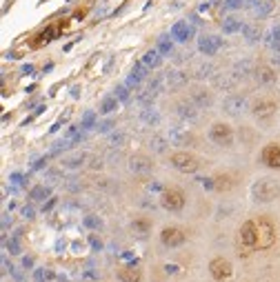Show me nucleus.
<instances>
[{"instance_id": "obj_1", "label": "nucleus", "mask_w": 280, "mask_h": 282, "mask_svg": "<svg viewBox=\"0 0 280 282\" xmlns=\"http://www.w3.org/2000/svg\"><path fill=\"white\" fill-rule=\"evenodd\" d=\"M251 196L258 202H271V200H276L280 196V184L276 180H271V178H260V180L253 182Z\"/></svg>"}, {"instance_id": "obj_2", "label": "nucleus", "mask_w": 280, "mask_h": 282, "mask_svg": "<svg viewBox=\"0 0 280 282\" xmlns=\"http://www.w3.org/2000/svg\"><path fill=\"white\" fill-rule=\"evenodd\" d=\"M256 233H258L256 249H269L273 242H276V227H273L271 218L258 216V220H256Z\"/></svg>"}, {"instance_id": "obj_3", "label": "nucleus", "mask_w": 280, "mask_h": 282, "mask_svg": "<svg viewBox=\"0 0 280 282\" xmlns=\"http://www.w3.org/2000/svg\"><path fill=\"white\" fill-rule=\"evenodd\" d=\"M169 165L180 173H196L200 169V160L191 151H176L169 156Z\"/></svg>"}, {"instance_id": "obj_4", "label": "nucleus", "mask_w": 280, "mask_h": 282, "mask_svg": "<svg viewBox=\"0 0 280 282\" xmlns=\"http://www.w3.org/2000/svg\"><path fill=\"white\" fill-rule=\"evenodd\" d=\"M160 207L167 209V211H171V213L183 211V207H185V193L180 191L178 187L163 189V191H160Z\"/></svg>"}, {"instance_id": "obj_5", "label": "nucleus", "mask_w": 280, "mask_h": 282, "mask_svg": "<svg viewBox=\"0 0 280 282\" xmlns=\"http://www.w3.org/2000/svg\"><path fill=\"white\" fill-rule=\"evenodd\" d=\"M209 140L218 147H231L233 145V129L227 122H214L209 127Z\"/></svg>"}, {"instance_id": "obj_6", "label": "nucleus", "mask_w": 280, "mask_h": 282, "mask_svg": "<svg viewBox=\"0 0 280 282\" xmlns=\"http://www.w3.org/2000/svg\"><path fill=\"white\" fill-rule=\"evenodd\" d=\"M276 111H278V105H276V100L273 98H258L256 102H253V107H251V114L256 120H264V122H269L273 116H276Z\"/></svg>"}, {"instance_id": "obj_7", "label": "nucleus", "mask_w": 280, "mask_h": 282, "mask_svg": "<svg viewBox=\"0 0 280 282\" xmlns=\"http://www.w3.org/2000/svg\"><path fill=\"white\" fill-rule=\"evenodd\" d=\"M185 240H187V235H185L183 229H178V227H165L163 231H160V242H163V247H167V249L183 247Z\"/></svg>"}, {"instance_id": "obj_8", "label": "nucleus", "mask_w": 280, "mask_h": 282, "mask_svg": "<svg viewBox=\"0 0 280 282\" xmlns=\"http://www.w3.org/2000/svg\"><path fill=\"white\" fill-rule=\"evenodd\" d=\"M209 273H211V278L218 280V282L229 280L231 273H233V266H231L229 260H225V258H214L209 262Z\"/></svg>"}, {"instance_id": "obj_9", "label": "nucleus", "mask_w": 280, "mask_h": 282, "mask_svg": "<svg viewBox=\"0 0 280 282\" xmlns=\"http://www.w3.org/2000/svg\"><path fill=\"white\" fill-rule=\"evenodd\" d=\"M176 114H178V118H180L183 122L191 125V122H198L200 109H198V107H196L191 100H180L178 105H176Z\"/></svg>"}, {"instance_id": "obj_10", "label": "nucleus", "mask_w": 280, "mask_h": 282, "mask_svg": "<svg viewBox=\"0 0 280 282\" xmlns=\"http://www.w3.org/2000/svg\"><path fill=\"white\" fill-rule=\"evenodd\" d=\"M167 138H169V142H171V145H176V147L194 145V133H191L189 129H187V127H180V125L169 127Z\"/></svg>"}, {"instance_id": "obj_11", "label": "nucleus", "mask_w": 280, "mask_h": 282, "mask_svg": "<svg viewBox=\"0 0 280 282\" xmlns=\"http://www.w3.org/2000/svg\"><path fill=\"white\" fill-rule=\"evenodd\" d=\"M129 171L136 173V176H145V173L154 171V162L149 156L145 153H136V156L129 158Z\"/></svg>"}, {"instance_id": "obj_12", "label": "nucleus", "mask_w": 280, "mask_h": 282, "mask_svg": "<svg viewBox=\"0 0 280 282\" xmlns=\"http://www.w3.org/2000/svg\"><path fill=\"white\" fill-rule=\"evenodd\" d=\"M189 100L194 102L198 109H209L211 105H214V98H211V94L205 89V87H200V85H196V87H191V91H189Z\"/></svg>"}, {"instance_id": "obj_13", "label": "nucleus", "mask_w": 280, "mask_h": 282, "mask_svg": "<svg viewBox=\"0 0 280 282\" xmlns=\"http://www.w3.org/2000/svg\"><path fill=\"white\" fill-rule=\"evenodd\" d=\"M256 242H258V233H256V220H249L240 227V244L249 249H256Z\"/></svg>"}, {"instance_id": "obj_14", "label": "nucleus", "mask_w": 280, "mask_h": 282, "mask_svg": "<svg viewBox=\"0 0 280 282\" xmlns=\"http://www.w3.org/2000/svg\"><path fill=\"white\" fill-rule=\"evenodd\" d=\"M247 109V98L245 96H229V98L222 100V111L229 116H240Z\"/></svg>"}, {"instance_id": "obj_15", "label": "nucleus", "mask_w": 280, "mask_h": 282, "mask_svg": "<svg viewBox=\"0 0 280 282\" xmlns=\"http://www.w3.org/2000/svg\"><path fill=\"white\" fill-rule=\"evenodd\" d=\"M196 34L194 25L191 23H185V20H178V23L171 27V38L178 40V43H187V40H191Z\"/></svg>"}, {"instance_id": "obj_16", "label": "nucleus", "mask_w": 280, "mask_h": 282, "mask_svg": "<svg viewBox=\"0 0 280 282\" xmlns=\"http://www.w3.org/2000/svg\"><path fill=\"white\" fill-rule=\"evenodd\" d=\"M187 83H189V78H187V74L180 69H169L167 74H165V85H167L171 91L183 89V87H187Z\"/></svg>"}, {"instance_id": "obj_17", "label": "nucleus", "mask_w": 280, "mask_h": 282, "mask_svg": "<svg viewBox=\"0 0 280 282\" xmlns=\"http://www.w3.org/2000/svg\"><path fill=\"white\" fill-rule=\"evenodd\" d=\"M220 47H222V40L216 38V36H200L198 38V49L205 56H216L220 51Z\"/></svg>"}, {"instance_id": "obj_18", "label": "nucleus", "mask_w": 280, "mask_h": 282, "mask_svg": "<svg viewBox=\"0 0 280 282\" xmlns=\"http://www.w3.org/2000/svg\"><path fill=\"white\" fill-rule=\"evenodd\" d=\"M260 160L269 169H280V145H267L260 153Z\"/></svg>"}, {"instance_id": "obj_19", "label": "nucleus", "mask_w": 280, "mask_h": 282, "mask_svg": "<svg viewBox=\"0 0 280 282\" xmlns=\"http://www.w3.org/2000/svg\"><path fill=\"white\" fill-rule=\"evenodd\" d=\"M253 76H256V80L260 85H273L278 80L276 69H273V67H269V65H258L256 71H253Z\"/></svg>"}, {"instance_id": "obj_20", "label": "nucleus", "mask_w": 280, "mask_h": 282, "mask_svg": "<svg viewBox=\"0 0 280 282\" xmlns=\"http://www.w3.org/2000/svg\"><path fill=\"white\" fill-rule=\"evenodd\" d=\"M89 158H91V153H87V151H76V153H71V156H65V158H62V167H65V169H71V171H76V169H80L87 160H89Z\"/></svg>"}, {"instance_id": "obj_21", "label": "nucleus", "mask_w": 280, "mask_h": 282, "mask_svg": "<svg viewBox=\"0 0 280 282\" xmlns=\"http://www.w3.org/2000/svg\"><path fill=\"white\" fill-rule=\"evenodd\" d=\"M253 71H256V65H253L249 58H242V60H236V63H233L231 74L236 76V78L245 80V78H249V76L253 74Z\"/></svg>"}, {"instance_id": "obj_22", "label": "nucleus", "mask_w": 280, "mask_h": 282, "mask_svg": "<svg viewBox=\"0 0 280 282\" xmlns=\"http://www.w3.org/2000/svg\"><path fill=\"white\" fill-rule=\"evenodd\" d=\"M118 280L120 282H140L143 280V271L136 264H127L118 271Z\"/></svg>"}, {"instance_id": "obj_23", "label": "nucleus", "mask_w": 280, "mask_h": 282, "mask_svg": "<svg viewBox=\"0 0 280 282\" xmlns=\"http://www.w3.org/2000/svg\"><path fill=\"white\" fill-rule=\"evenodd\" d=\"M236 187V180H233L231 173H218V176H214V189L220 193L225 191H231V189Z\"/></svg>"}, {"instance_id": "obj_24", "label": "nucleus", "mask_w": 280, "mask_h": 282, "mask_svg": "<svg viewBox=\"0 0 280 282\" xmlns=\"http://www.w3.org/2000/svg\"><path fill=\"white\" fill-rule=\"evenodd\" d=\"M140 122L145 127H156L160 122V111L154 109V107H143L140 109Z\"/></svg>"}, {"instance_id": "obj_25", "label": "nucleus", "mask_w": 280, "mask_h": 282, "mask_svg": "<svg viewBox=\"0 0 280 282\" xmlns=\"http://www.w3.org/2000/svg\"><path fill=\"white\" fill-rule=\"evenodd\" d=\"M236 83H238V78L233 74H216L214 76V85L222 91H231L233 87H236Z\"/></svg>"}, {"instance_id": "obj_26", "label": "nucleus", "mask_w": 280, "mask_h": 282, "mask_svg": "<svg viewBox=\"0 0 280 282\" xmlns=\"http://www.w3.org/2000/svg\"><path fill=\"white\" fill-rule=\"evenodd\" d=\"M58 273L54 269H34V282H56Z\"/></svg>"}, {"instance_id": "obj_27", "label": "nucleus", "mask_w": 280, "mask_h": 282, "mask_svg": "<svg viewBox=\"0 0 280 282\" xmlns=\"http://www.w3.org/2000/svg\"><path fill=\"white\" fill-rule=\"evenodd\" d=\"M49 196H51V189L45 187V184H36L29 191V198L36 200V202H45V198H49Z\"/></svg>"}, {"instance_id": "obj_28", "label": "nucleus", "mask_w": 280, "mask_h": 282, "mask_svg": "<svg viewBox=\"0 0 280 282\" xmlns=\"http://www.w3.org/2000/svg\"><path fill=\"white\" fill-rule=\"evenodd\" d=\"M160 60H163V54H160L158 49H149V51H145V56H143V63L149 67V69H156V67L160 65Z\"/></svg>"}, {"instance_id": "obj_29", "label": "nucleus", "mask_w": 280, "mask_h": 282, "mask_svg": "<svg viewBox=\"0 0 280 282\" xmlns=\"http://www.w3.org/2000/svg\"><path fill=\"white\" fill-rule=\"evenodd\" d=\"M242 36L247 38L249 45L260 43V29H258L256 25H245V29H242Z\"/></svg>"}, {"instance_id": "obj_30", "label": "nucleus", "mask_w": 280, "mask_h": 282, "mask_svg": "<svg viewBox=\"0 0 280 282\" xmlns=\"http://www.w3.org/2000/svg\"><path fill=\"white\" fill-rule=\"evenodd\" d=\"M242 29H245V25H242L240 20H236V18L222 20V32L225 34H238V32H242Z\"/></svg>"}, {"instance_id": "obj_31", "label": "nucleus", "mask_w": 280, "mask_h": 282, "mask_svg": "<svg viewBox=\"0 0 280 282\" xmlns=\"http://www.w3.org/2000/svg\"><path fill=\"white\" fill-rule=\"evenodd\" d=\"M129 142V133L127 131H116L111 133V138H109V147L111 149H116V147H124Z\"/></svg>"}, {"instance_id": "obj_32", "label": "nucleus", "mask_w": 280, "mask_h": 282, "mask_svg": "<svg viewBox=\"0 0 280 282\" xmlns=\"http://www.w3.org/2000/svg\"><path fill=\"white\" fill-rule=\"evenodd\" d=\"M149 147H152V151L156 153H165L169 147V138H163V136H154L152 142H149Z\"/></svg>"}, {"instance_id": "obj_33", "label": "nucleus", "mask_w": 280, "mask_h": 282, "mask_svg": "<svg viewBox=\"0 0 280 282\" xmlns=\"http://www.w3.org/2000/svg\"><path fill=\"white\" fill-rule=\"evenodd\" d=\"M131 229L136 233H143V235L149 233V229H152V220H149V218H136L131 222Z\"/></svg>"}, {"instance_id": "obj_34", "label": "nucleus", "mask_w": 280, "mask_h": 282, "mask_svg": "<svg viewBox=\"0 0 280 282\" xmlns=\"http://www.w3.org/2000/svg\"><path fill=\"white\" fill-rule=\"evenodd\" d=\"M118 100L116 96H107L105 100H102V105H100V114H113V111L118 109Z\"/></svg>"}, {"instance_id": "obj_35", "label": "nucleus", "mask_w": 280, "mask_h": 282, "mask_svg": "<svg viewBox=\"0 0 280 282\" xmlns=\"http://www.w3.org/2000/svg\"><path fill=\"white\" fill-rule=\"evenodd\" d=\"M131 74L136 76L138 80H145V78H149V74H152V69H149L147 65L140 60V63H133V69H131Z\"/></svg>"}, {"instance_id": "obj_36", "label": "nucleus", "mask_w": 280, "mask_h": 282, "mask_svg": "<svg viewBox=\"0 0 280 282\" xmlns=\"http://www.w3.org/2000/svg\"><path fill=\"white\" fill-rule=\"evenodd\" d=\"M5 242V249H9V253H14V255H18V253H23V247H20V238L18 235H14V238H5L3 240Z\"/></svg>"}, {"instance_id": "obj_37", "label": "nucleus", "mask_w": 280, "mask_h": 282, "mask_svg": "<svg viewBox=\"0 0 280 282\" xmlns=\"http://www.w3.org/2000/svg\"><path fill=\"white\" fill-rule=\"evenodd\" d=\"M171 49H174V45H171V40L167 38V36H163V38H158V51L163 56H169Z\"/></svg>"}, {"instance_id": "obj_38", "label": "nucleus", "mask_w": 280, "mask_h": 282, "mask_svg": "<svg viewBox=\"0 0 280 282\" xmlns=\"http://www.w3.org/2000/svg\"><path fill=\"white\" fill-rule=\"evenodd\" d=\"M82 224H85L87 229H100L102 227V220L98 216H85V218H82Z\"/></svg>"}, {"instance_id": "obj_39", "label": "nucleus", "mask_w": 280, "mask_h": 282, "mask_svg": "<svg viewBox=\"0 0 280 282\" xmlns=\"http://www.w3.org/2000/svg\"><path fill=\"white\" fill-rule=\"evenodd\" d=\"M116 127V120L113 118H107V120H102V122H98L96 125V129H98V133H109Z\"/></svg>"}, {"instance_id": "obj_40", "label": "nucleus", "mask_w": 280, "mask_h": 282, "mask_svg": "<svg viewBox=\"0 0 280 282\" xmlns=\"http://www.w3.org/2000/svg\"><path fill=\"white\" fill-rule=\"evenodd\" d=\"M214 67H211V65H200L198 67V69H196V78H209V76H214Z\"/></svg>"}, {"instance_id": "obj_41", "label": "nucleus", "mask_w": 280, "mask_h": 282, "mask_svg": "<svg viewBox=\"0 0 280 282\" xmlns=\"http://www.w3.org/2000/svg\"><path fill=\"white\" fill-rule=\"evenodd\" d=\"M45 180L58 182V180H65V178H62V171H60V169H47V171H45Z\"/></svg>"}, {"instance_id": "obj_42", "label": "nucleus", "mask_w": 280, "mask_h": 282, "mask_svg": "<svg viewBox=\"0 0 280 282\" xmlns=\"http://www.w3.org/2000/svg\"><path fill=\"white\" fill-rule=\"evenodd\" d=\"M269 9H271V5L264 3V0H253V12L264 16V14H269Z\"/></svg>"}, {"instance_id": "obj_43", "label": "nucleus", "mask_w": 280, "mask_h": 282, "mask_svg": "<svg viewBox=\"0 0 280 282\" xmlns=\"http://www.w3.org/2000/svg\"><path fill=\"white\" fill-rule=\"evenodd\" d=\"M116 98L120 102H127L129 100V87L127 85H118L116 87Z\"/></svg>"}, {"instance_id": "obj_44", "label": "nucleus", "mask_w": 280, "mask_h": 282, "mask_svg": "<svg viewBox=\"0 0 280 282\" xmlns=\"http://www.w3.org/2000/svg\"><path fill=\"white\" fill-rule=\"evenodd\" d=\"M93 122H96V114H93V111H87V114L82 116L80 127H82V129H89V127H93Z\"/></svg>"}, {"instance_id": "obj_45", "label": "nucleus", "mask_w": 280, "mask_h": 282, "mask_svg": "<svg viewBox=\"0 0 280 282\" xmlns=\"http://www.w3.org/2000/svg\"><path fill=\"white\" fill-rule=\"evenodd\" d=\"M69 147H71V140H67V138H65V140H60V142H56V145H54V147H51V153H54V156H58V153H60V151H65V149H69Z\"/></svg>"}, {"instance_id": "obj_46", "label": "nucleus", "mask_w": 280, "mask_h": 282, "mask_svg": "<svg viewBox=\"0 0 280 282\" xmlns=\"http://www.w3.org/2000/svg\"><path fill=\"white\" fill-rule=\"evenodd\" d=\"M65 187H67V191H80V182H76V178H67L65 180Z\"/></svg>"}, {"instance_id": "obj_47", "label": "nucleus", "mask_w": 280, "mask_h": 282, "mask_svg": "<svg viewBox=\"0 0 280 282\" xmlns=\"http://www.w3.org/2000/svg\"><path fill=\"white\" fill-rule=\"evenodd\" d=\"M140 83H143V80H138L136 78V76H129V78H127V83H124V85H127L129 87V89H138V87H140Z\"/></svg>"}, {"instance_id": "obj_48", "label": "nucleus", "mask_w": 280, "mask_h": 282, "mask_svg": "<svg viewBox=\"0 0 280 282\" xmlns=\"http://www.w3.org/2000/svg\"><path fill=\"white\" fill-rule=\"evenodd\" d=\"M89 244H91V249H96V251H100V249H102V242H100V240H98L93 233L89 235Z\"/></svg>"}, {"instance_id": "obj_49", "label": "nucleus", "mask_w": 280, "mask_h": 282, "mask_svg": "<svg viewBox=\"0 0 280 282\" xmlns=\"http://www.w3.org/2000/svg\"><path fill=\"white\" fill-rule=\"evenodd\" d=\"M198 182H200L205 189H209V191L214 189V178H198Z\"/></svg>"}, {"instance_id": "obj_50", "label": "nucleus", "mask_w": 280, "mask_h": 282, "mask_svg": "<svg viewBox=\"0 0 280 282\" xmlns=\"http://www.w3.org/2000/svg\"><path fill=\"white\" fill-rule=\"evenodd\" d=\"M85 242H71V251H74V253H85Z\"/></svg>"}, {"instance_id": "obj_51", "label": "nucleus", "mask_w": 280, "mask_h": 282, "mask_svg": "<svg viewBox=\"0 0 280 282\" xmlns=\"http://www.w3.org/2000/svg\"><path fill=\"white\" fill-rule=\"evenodd\" d=\"M225 7L227 9H238V7H242V0H227Z\"/></svg>"}, {"instance_id": "obj_52", "label": "nucleus", "mask_w": 280, "mask_h": 282, "mask_svg": "<svg viewBox=\"0 0 280 282\" xmlns=\"http://www.w3.org/2000/svg\"><path fill=\"white\" fill-rule=\"evenodd\" d=\"M20 213H23L25 220H31V218H34V207H23V211H20Z\"/></svg>"}, {"instance_id": "obj_53", "label": "nucleus", "mask_w": 280, "mask_h": 282, "mask_svg": "<svg viewBox=\"0 0 280 282\" xmlns=\"http://www.w3.org/2000/svg\"><path fill=\"white\" fill-rule=\"evenodd\" d=\"M31 266H34V258H31V255H25L23 258V269H31Z\"/></svg>"}, {"instance_id": "obj_54", "label": "nucleus", "mask_w": 280, "mask_h": 282, "mask_svg": "<svg viewBox=\"0 0 280 282\" xmlns=\"http://www.w3.org/2000/svg\"><path fill=\"white\" fill-rule=\"evenodd\" d=\"M45 165H47V158H38V160L34 162V169H36V171H38V169H43Z\"/></svg>"}, {"instance_id": "obj_55", "label": "nucleus", "mask_w": 280, "mask_h": 282, "mask_svg": "<svg viewBox=\"0 0 280 282\" xmlns=\"http://www.w3.org/2000/svg\"><path fill=\"white\" fill-rule=\"evenodd\" d=\"M54 204H56V198H49V202H47L45 207H43V211H45V213H49L51 209H54Z\"/></svg>"}, {"instance_id": "obj_56", "label": "nucleus", "mask_w": 280, "mask_h": 282, "mask_svg": "<svg viewBox=\"0 0 280 282\" xmlns=\"http://www.w3.org/2000/svg\"><path fill=\"white\" fill-rule=\"evenodd\" d=\"M12 182L14 184H23V176H20V173H12Z\"/></svg>"}, {"instance_id": "obj_57", "label": "nucleus", "mask_w": 280, "mask_h": 282, "mask_svg": "<svg viewBox=\"0 0 280 282\" xmlns=\"http://www.w3.org/2000/svg\"><path fill=\"white\" fill-rule=\"evenodd\" d=\"M165 271H167V273H178V266L176 264H165Z\"/></svg>"}, {"instance_id": "obj_58", "label": "nucleus", "mask_w": 280, "mask_h": 282, "mask_svg": "<svg viewBox=\"0 0 280 282\" xmlns=\"http://www.w3.org/2000/svg\"><path fill=\"white\" fill-rule=\"evenodd\" d=\"M56 249H58V253H62V251L67 249V242H58V244H56Z\"/></svg>"}, {"instance_id": "obj_59", "label": "nucleus", "mask_w": 280, "mask_h": 282, "mask_svg": "<svg viewBox=\"0 0 280 282\" xmlns=\"http://www.w3.org/2000/svg\"><path fill=\"white\" fill-rule=\"evenodd\" d=\"M31 71H34V65H25L23 67V74H31Z\"/></svg>"}, {"instance_id": "obj_60", "label": "nucleus", "mask_w": 280, "mask_h": 282, "mask_svg": "<svg viewBox=\"0 0 280 282\" xmlns=\"http://www.w3.org/2000/svg\"><path fill=\"white\" fill-rule=\"evenodd\" d=\"M56 282H69V278H67V275H60V273H58V280H56Z\"/></svg>"}]
</instances>
